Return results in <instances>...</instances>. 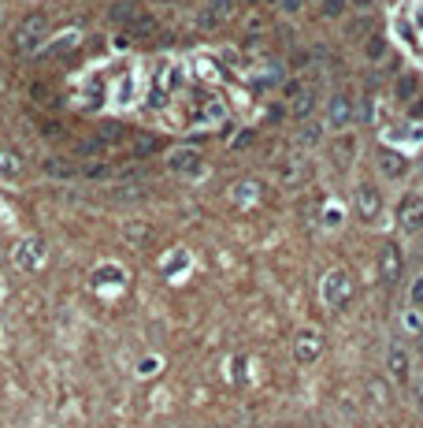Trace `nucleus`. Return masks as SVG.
Listing matches in <instances>:
<instances>
[{"label":"nucleus","mask_w":423,"mask_h":428,"mask_svg":"<svg viewBox=\"0 0 423 428\" xmlns=\"http://www.w3.org/2000/svg\"><path fill=\"white\" fill-rule=\"evenodd\" d=\"M52 97H56V93H52V86H34V101H52Z\"/></svg>","instance_id":"c85d7f7f"},{"label":"nucleus","mask_w":423,"mask_h":428,"mask_svg":"<svg viewBox=\"0 0 423 428\" xmlns=\"http://www.w3.org/2000/svg\"><path fill=\"white\" fill-rule=\"evenodd\" d=\"M397 223L405 231H420L423 228V198L420 194H405L397 201Z\"/></svg>","instance_id":"7ed1b4c3"},{"label":"nucleus","mask_w":423,"mask_h":428,"mask_svg":"<svg viewBox=\"0 0 423 428\" xmlns=\"http://www.w3.org/2000/svg\"><path fill=\"white\" fill-rule=\"evenodd\" d=\"M408 302H412V309H423V276H416V280H412V287H408Z\"/></svg>","instance_id":"393cba45"},{"label":"nucleus","mask_w":423,"mask_h":428,"mask_svg":"<svg viewBox=\"0 0 423 428\" xmlns=\"http://www.w3.org/2000/svg\"><path fill=\"white\" fill-rule=\"evenodd\" d=\"M41 171L52 175V179H78V164L67 160V157H49L45 164H41Z\"/></svg>","instance_id":"9d476101"},{"label":"nucleus","mask_w":423,"mask_h":428,"mask_svg":"<svg viewBox=\"0 0 423 428\" xmlns=\"http://www.w3.org/2000/svg\"><path fill=\"white\" fill-rule=\"evenodd\" d=\"M312 109H316V90H308V86H305V90L290 101V116H294V120H308Z\"/></svg>","instance_id":"f8f14e48"},{"label":"nucleus","mask_w":423,"mask_h":428,"mask_svg":"<svg viewBox=\"0 0 423 428\" xmlns=\"http://www.w3.org/2000/svg\"><path fill=\"white\" fill-rule=\"evenodd\" d=\"M78 175L82 179H108V175H112V164H104V160H82Z\"/></svg>","instance_id":"2eb2a0df"},{"label":"nucleus","mask_w":423,"mask_h":428,"mask_svg":"<svg viewBox=\"0 0 423 428\" xmlns=\"http://www.w3.org/2000/svg\"><path fill=\"white\" fill-rule=\"evenodd\" d=\"M386 372L394 377L397 383H408V372H412V358H408V350L401 347H390V358H386Z\"/></svg>","instance_id":"1a4fd4ad"},{"label":"nucleus","mask_w":423,"mask_h":428,"mask_svg":"<svg viewBox=\"0 0 423 428\" xmlns=\"http://www.w3.org/2000/svg\"><path fill=\"white\" fill-rule=\"evenodd\" d=\"M112 19H115V23H126V26H130V23L138 19V8H134V4H115V8H112Z\"/></svg>","instance_id":"4be33fe9"},{"label":"nucleus","mask_w":423,"mask_h":428,"mask_svg":"<svg viewBox=\"0 0 423 428\" xmlns=\"http://www.w3.org/2000/svg\"><path fill=\"white\" fill-rule=\"evenodd\" d=\"M41 261H45V242H41V239H23V242H19V250H15V264H19V269L34 272Z\"/></svg>","instance_id":"423d86ee"},{"label":"nucleus","mask_w":423,"mask_h":428,"mask_svg":"<svg viewBox=\"0 0 423 428\" xmlns=\"http://www.w3.org/2000/svg\"><path fill=\"white\" fill-rule=\"evenodd\" d=\"M401 272H405L401 250H397L394 242H386L383 253H379V283H383V287H394V283H401Z\"/></svg>","instance_id":"f03ea898"},{"label":"nucleus","mask_w":423,"mask_h":428,"mask_svg":"<svg viewBox=\"0 0 423 428\" xmlns=\"http://www.w3.org/2000/svg\"><path fill=\"white\" fill-rule=\"evenodd\" d=\"M156 149H160V142L153 134H145V138H138V142H134V157H153Z\"/></svg>","instance_id":"5701e85b"},{"label":"nucleus","mask_w":423,"mask_h":428,"mask_svg":"<svg viewBox=\"0 0 423 428\" xmlns=\"http://www.w3.org/2000/svg\"><path fill=\"white\" fill-rule=\"evenodd\" d=\"M126 30H130V38H153V34H156V19L138 15V19H134V23H130Z\"/></svg>","instance_id":"a211bd4d"},{"label":"nucleus","mask_w":423,"mask_h":428,"mask_svg":"<svg viewBox=\"0 0 423 428\" xmlns=\"http://www.w3.org/2000/svg\"><path fill=\"white\" fill-rule=\"evenodd\" d=\"M412 116H423V97H420L416 104H412Z\"/></svg>","instance_id":"473e14b6"},{"label":"nucleus","mask_w":423,"mask_h":428,"mask_svg":"<svg viewBox=\"0 0 423 428\" xmlns=\"http://www.w3.org/2000/svg\"><path fill=\"white\" fill-rule=\"evenodd\" d=\"M301 179H305V171H301V164L297 160H290L286 168H282V183H290V187H297Z\"/></svg>","instance_id":"b1692460"},{"label":"nucleus","mask_w":423,"mask_h":428,"mask_svg":"<svg viewBox=\"0 0 423 428\" xmlns=\"http://www.w3.org/2000/svg\"><path fill=\"white\" fill-rule=\"evenodd\" d=\"M345 8H349V0H320V15L323 19H342Z\"/></svg>","instance_id":"aec40b11"},{"label":"nucleus","mask_w":423,"mask_h":428,"mask_svg":"<svg viewBox=\"0 0 423 428\" xmlns=\"http://www.w3.org/2000/svg\"><path fill=\"white\" fill-rule=\"evenodd\" d=\"M364 52H367V60H390V45H386V38L383 34H372L367 38V45H364Z\"/></svg>","instance_id":"dca6fc26"},{"label":"nucleus","mask_w":423,"mask_h":428,"mask_svg":"<svg viewBox=\"0 0 423 428\" xmlns=\"http://www.w3.org/2000/svg\"><path fill=\"white\" fill-rule=\"evenodd\" d=\"M45 30H49V19H45V15H30V19H23V23L15 26V38H12V45H15L19 56H34L38 45L45 41Z\"/></svg>","instance_id":"f257e3e1"},{"label":"nucleus","mask_w":423,"mask_h":428,"mask_svg":"<svg viewBox=\"0 0 423 428\" xmlns=\"http://www.w3.org/2000/svg\"><path fill=\"white\" fill-rule=\"evenodd\" d=\"M349 123H353V101L345 97V93H334V97L327 101V127L345 131Z\"/></svg>","instance_id":"39448f33"},{"label":"nucleus","mask_w":423,"mask_h":428,"mask_svg":"<svg viewBox=\"0 0 423 428\" xmlns=\"http://www.w3.org/2000/svg\"><path fill=\"white\" fill-rule=\"evenodd\" d=\"M320 335H316V331H301V335H297V361H316L320 358Z\"/></svg>","instance_id":"9b49d317"},{"label":"nucleus","mask_w":423,"mask_h":428,"mask_svg":"<svg viewBox=\"0 0 423 428\" xmlns=\"http://www.w3.org/2000/svg\"><path fill=\"white\" fill-rule=\"evenodd\" d=\"M353 153H356L353 134H338V145H334V160H338V164H345V160H353Z\"/></svg>","instance_id":"6ab92c4d"},{"label":"nucleus","mask_w":423,"mask_h":428,"mask_svg":"<svg viewBox=\"0 0 423 428\" xmlns=\"http://www.w3.org/2000/svg\"><path fill=\"white\" fill-rule=\"evenodd\" d=\"M38 127H41V131H45V138H60V134H63V127H60L56 120H41Z\"/></svg>","instance_id":"bb28decb"},{"label":"nucleus","mask_w":423,"mask_h":428,"mask_svg":"<svg viewBox=\"0 0 423 428\" xmlns=\"http://www.w3.org/2000/svg\"><path fill=\"white\" fill-rule=\"evenodd\" d=\"M379 160H383V171H386L390 179H401V175L408 171V160H405V157H397L394 149H383V153H379Z\"/></svg>","instance_id":"4468645a"},{"label":"nucleus","mask_w":423,"mask_h":428,"mask_svg":"<svg viewBox=\"0 0 423 428\" xmlns=\"http://www.w3.org/2000/svg\"><path fill=\"white\" fill-rule=\"evenodd\" d=\"M0 171H4V175H19V157H15V153H12V157L0 153Z\"/></svg>","instance_id":"a878e982"},{"label":"nucleus","mask_w":423,"mask_h":428,"mask_svg":"<svg viewBox=\"0 0 423 428\" xmlns=\"http://www.w3.org/2000/svg\"><path fill=\"white\" fill-rule=\"evenodd\" d=\"M204 12H208L215 23H223V19L234 12V0H208V8H204Z\"/></svg>","instance_id":"412c9836"},{"label":"nucleus","mask_w":423,"mask_h":428,"mask_svg":"<svg viewBox=\"0 0 423 428\" xmlns=\"http://www.w3.org/2000/svg\"><path fill=\"white\" fill-rule=\"evenodd\" d=\"M301 4H305V0H282V12H286V15H294Z\"/></svg>","instance_id":"7c9ffc66"},{"label":"nucleus","mask_w":423,"mask_h":428,"mask_svg":"<svg viewBox=\"0 0 423 428\" xmlns=\"http://www.w3.org/2000/svg\"><path fill=\"white\" fill-rule=\"evenodd\" d=\"M356 212H360V220H375L383 212V198H379V190L372 183H364L356 190Z\"/></svg>","instance_id":"6e6552de"},{"label":"nucleus","mask_w":423,"mask_h":428,"mask_svg":"<svg viewBox=\"0 0 423 428\" xmlns=\"http://www.w3.org/2000/svg\"><path fill=\"white\" fill-rule=\"evenodd\" d=\"M416 93H420V74H401V79H397V97L401 101H412V97H416Z\"/></svg>","instance_id":"f3484780"},{"label":"nucleus","mask_w":423,"mask_h":428,"mask_svg":"<svg viewBox=\"0 0 423 428\" xmlns=\"http://www.w3.org/2000/svg\"><path fill=\"white\" fill-rule=\"evenodd\" d=\"M372 15H353L349 23H345V38H353V41H367L372 38Z\"/></svg>","instance_id":"ddd939ff"},{"label":"nucleus","mask_w":423,"mask_h":428,"mask_svg":"<svg viewBox=\"0 0 423 428\" xmlns=\"http://www.w3.org/2000/svg\"><path fill=\"white\" fill-rule=\"evenodd\" d=\"M167 168L179 175H197L201 171V153L197 149H171L167 153Z\"/></svg>","instance_id":"0eeeda50"},{"label":"nucleus","mask_w":423,"mask_h":428,"mask_svg":"<svg viewBox=\"0 0 423 428\" xmlns=\"http://www.w3.org/2000/svg\"><path fill=\"white\" fill-rule=\"evenodd\" d=\"M372 4H375V0H349V8H360V12H367Z\"/></svg>","instance_id":"2f4dec72"},{"label":"nucleus","mask_w":423,"mask_h":428,"mask_svg":"<svg viewBox=\"0 0 423 428\" xmlns=\"http://www.w3.org/2000/svg\"><path fill=\"white\" fill-rule=\"evenodd\" d=\"M320 138V127H305V131H301V142H316Z\"/></svg>","instance_id":"c756f323"},{"label":"nucleus","mask_w":423,"mask_h":428,"mask_svg":"<svg viewBox=\"0 0 423 428\" xmlns=\"http://www.w3.org/2000/svg\"><path fill=\"white\" fill-rule=\"evenodd\" d=\"M323 294H327V306L331 309H342L353 298V280L345 272H334L331 280H327V287H323Z\"/></svg>","instance_id":"20e7f679"},{"label":"nucleus","mask_w":423,"mask_h":428,"mask_svg":"<svg viewBox=\"0 0 423 428\" xmlns=\"http://www.w3.org/2000/svg\"><path fill=\"white\" fill-rule=\"evenodd\" d=\"M301 90H305V86H301L297 79H290L286 86H282V93H286V101H294V97H297V93H301Z\"/></svg>","instance_id":"cd10ccee"}]
</instances>
